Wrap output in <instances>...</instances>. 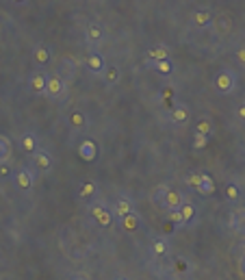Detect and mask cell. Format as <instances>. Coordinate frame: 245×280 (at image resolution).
I'll return each mask as SVG.
<instances>
[{
    "label": "cell",
    "mask_w": 245,
    "mask_h": 280,
    "mask_svg": "<svg viewBox=\"0 0 245 280\" xmlns=\"http://www.w3.org/2000/svg\"><path fill=\"white\" fill-rule=\"evenodd\" d=\"M237 74L232 72V70L228 68H224V70H219L217 76H215V81H213V87H215V92L219 93V96H232L235 93V89H237Z\"/></svg>",
    "instance_id": "1"
},
{
    "label": "cell",
    "mask_w": 245,
    "mask_h": 280,
    "mask_svg": "<svg viewBox=\"0 0 245 280\" xmlns=\"http://www.w3.org/2000/svg\"><path fill=\"white\" fill-rule=\"evenodd\" d=\"M89 215L95 219V224L100 226V228H109L113 224V211L102 202H91L89 204Z\"/></svg>",
    "instance_id": "2"
},
{
    "label": "cell",
    "mask_w": 245,
    "mask_h": 280,
    "mask_svg": "<svg viewBox=\"0 0 245 280\" xmlns=\"http://www.w3.org/2000/svg\"><path fill=\"white\" fill-rule=\"evenodd\" d=\"M35 185V176L28 168H20L17 172H13V187L20 193H28Z\"/></svg>",
    "instance_id": "3"
},
{
    "label": "cell",
    "mask_w": 245,
    "mask_h": 280,
    "mask_svg": "<svg viewBox=\"0 0 245 280\" xmlns=\"http://www.w3.org/2000/svg\"><path fill=\"white\" fill-rule=\"evenodd\" d=\"M65 92H68V85L61 81V76H59V74H50V76H48L44 96H48L50 100H59V98L65 96Z\"/></svg>",
    "instance_id": "4"
},
{
    "label": "cell",
    "mask_w": 245,
    "mask_h": 280,
    "mask_svg": "<svg viewBox=\"0 0 245 280\" xmlns=\"http://www.w3.org/2000/svg\"><path fill=\"white\" fill-rule=\"evenodd\" d=\"M111 211H113V217H117L119 222H124V219L130 217L135 213V204H133V200H130L128 195H119Z\"/></svg>",
    "instance_id": "5"
},
{
    "label": "cell",
    "mask_w": 245,
    "mask_h": 280,
    "mask_svg": "<svg viewBox=\"0 0 245 280\" xmlns=\"http://www.w3.org/2000/svg\"><path fill=\"white\" fill-rule=\"evenodd\" d=\"M76 72H79V65H76V61L72 57H65L61 61V68H59V76H61V81L65 83V85H72V81L76 79Z\"/></svg>",
    "instance_id": "6"
},
{
    "label": "cell",
    "mask_w": 245,
    "mask_h": 280,
    "mask_svg": "<svg viewBox=\"0 0 245 280\" xmlns=\"http://www.w3.org/2000/svg\"><path fill=\"white\" fill-rule=\"evenodd\" d=\"M46 83H48V74L46 72H33L31 79H28V89L35 93V96H44L46 93Z\"/></svg>",
    "instance_id": "7"
},
{
    "label": "cell",
    "mask_w": 245,
    "mask_h": 280,
    "mask_svg": "<svg viewBox=\"0 0 245 280\" xmlns=\"http://www.w3.org/2000/svg\"><path fill=\"white\" fill-rule=\"evenodd\" d=\"M191 22H193V26L198 28V31H204L213 24V13L211 9H198L193 11V15H191Z\"/></svg>",
    "instance_id": "8"
},
{
    "label": "cell",
    "mask_w": 245,
    "mask_h": 280,
    "mask_svg": "<svg viewBox=\"0 0 245 280\" xmlns=\"http://www.w3.org/2000/svg\"><path fill=\"white\" fill-rule=\"evenodd\" d=\"M85 39H87V44H91V46H98L100 41L104 39V28L100 22H91V24H87L85 28Z\"/></svg>",
    "instance_id": "9"
},
{
    "label": "cell",
    "mask_w": 245,
    "mask_h": 280,
    "mask_svg": "<svg viewBox=\"0 0 245 280\" xmlns=\"http://www.w3.org/2000/svg\"><path fill=\"white\" fill-rule=\"evenodd\" d=\"M33 163L39 172H50L52 170V157L50 152L44 150V148H37V152L33 154Z\"/></svg>",
    "instance_id": "10"
},
{
    "label": "cell",
    "mask_w": 245,
    "mask_h": 280,
    "mask_svg": "<svg viewBox=\"0 0 245 280\" xmlns=\"http://www.w3.org/2000/svg\"><path fill=\"white\" fill-rule=\"evenodd\" d=\"M169 120L176 124V126H182V124H187L191 120V111L187 104H176L174 109L169 111Z\"/></svg>",
    "instance_id": "11"
},
{
    "label": "cell",
    "mask_w": 245,
    "mask_h": 280,
    "mask_svg": "<svg viewBox=\"0 0 245 280\" xmlns=\"http://www.w3.org/2000/svg\"><path fill=\"white\" fill-rule=\"evenodd\" d=\"M87 68H89V72H93V74H102L104 68H106V61H104L102 52H98V50L89 52V57H87Z\"/></svg>",
    "instance_id": "12"
},
{
    "label": "cell",
    "mask_w": 245,
    "mask_h": 280,
    "mask_svg": "<svg viewBox=\"0 0 245 280\" xmlns=\"http://www.w3.org/2000/svg\"><path fill=\"white\" fill-rule=\"evenodd\" d=\"M79 157L82 161H95V157H98V146H95V141L91 139H82L81 141V146H79Z\"/></svg>",
    "instance_id": "13"
},
{
    "label": "cell",
    "mask_w": 245,
    "mask_h": 280,
    "mask_svg": "<svg viewBox=\"0 0 245 280\" xmlns=\"http://www.w3.org/2000/svg\"><path fill=\"white\" fill-rule=\"evenodd\" d=\"M182 193L180 191H176V189H169L165 195V200H163V206L167 208L169 213H174V211H180V206H182Z\"/></svg>",
    "instance_id": "14"
},
{
    "label": "cell",
    "mask_w": 245,
    "mask_h": 280,
    "mask_svg": "<svg viewBox=\"0 0 245 280\" xmlns=\"http://www.w3.org/2000/svg\"><path fill=\"white\" fill-rule=\"evenodd\" d=\"M169 48L167 46H154L148 50V63H159V61H169Z\"/></svg>",
    "instance_id": "15"
},
{
    "label": "cell",
    "mask_w": 245,
    "mask_h": 280,
    "mask_svg": "<svg viewBox=\"0 0 245 280\" xmlns=\"http://www.w3.org/2000/svg\"><path fill=\"white\" fill-rule=\"evenodd\" d=\"M20 146H22V150L26 152V154H35V152H37V148H39L37 135H33V133H24V135H22V139H20Z\"/></svg>",
    "instance_id": "16"
},
{
    "label": "cell",
    "mask_w": 245,
    "mask_h": 280,
    "mask_svg": "<svg viewBox=\"0 0 245 280\" xmlns=\"http://www.w3.org/2000/svg\"><path fill=\"white\" fill-rule=\"evenodd\" d=\"M230 226L237 235H245V208H237V211L232 213Z\"/></svg>",
    "instance_id": "17"
},
{
    "label": "cell",
    "mask_w": 245,
    "mask_h": 280,
    "mask_svg": "<svg viewBox=\"0 0 245 280\" xmlns=\"http://www.w3.org/2000/svg\"><path fill=\"white\" fill-rule=\"evenodd\" d=\"M68 124L74 130H85L87 128V115L82 111H72L68 115Z\"/></svg>",
    "instance_id": "18"
},
{
    "label": "cell",
    "mask_w": 245,
    "mask_h": 280,
    "mask_svg": "<svg viewBox=\"0 0 245 280\" xmlns=\"http://www.w3.org/2000/svg\"><path fill=\"white\" fill-rule=\"evenodd\" d=\"M180 215H182V226H189L195 219V215H198V206H195L193 202H182Z\"/></svg>",
    "instance_id": "19"
},
{
    "label": "cell",
    "mask_w": 245,
    "mask_h": 280,
    "mask_svg": "<svg viewBox=\"0 0 245 280\" xmlns=\"http://www.w3.org/2000/svg\"><path fill=\"white\" fill-rule=\"evenodd\" d=\"M102 76H104V83H106V85L113 87V85H117V83H119V79H122V70H119L117 65H106Z\"/></svg>",
    "instance_id": "20"
},
{
    "label": "cell",
    "mask_w": 245,
    "mask_h": 280,
    "mask_svg": "<svg viewBox=\"0 0 245 280\" xmlns=\"http://www.w3.org/2000/svg\"><path fill=\"white\" fill-rule=\"evenodd\" d=\"M150 248H152V254L157 256V259H163V256L169 254V243H167V239H163V237H157Z\"/></svg>",
    "instance_id": "21"
},
{
    "label": "cell",
    "mask_w": 245,
    "mask_h": 280,
    "mask_svg": "<svg viewBox=\"0 0 245 280\" xmlns=\"http://www.w3.org/2000/svg\"><path fill=\"white\" fill-rule=\"evenodd\" d=\"M50 57H52V52H50V48H48V46H44V44H39L37 48L33 50V61L37 63V65H46L48 61H50Z\"/></svg>",
    "instance_id": "22"
},
{
    "label": "cell",
    "mask_w": 245,
    "mask_h": 280,
    "mask_svg": "<svg viewBox=\"0 0 245 280\" xmlns=\"http://www.w3.org/2000/svg\"><path fill=\"white\" fill-rule=\"evenodd\" d=\"M215 191V183H213V178L211 174H200V189H198V193L200 195H211Z\"/></svg>",
    "instance_id": "23"
},
{
    "label": "cell",
    "mask_w": 245,
    "mask_h": 280,
    "mask_svg": "<svg viewBox=\"0 0 245 280\" xmlns=\"http://www.w3.org/2000/svg\"><path fill=\"white\" fill-rule=\"evenodd\" d=\"M11 152H13V144H11L9 137L0 135V163L11 159Z\"/></svg>",
    "instance_id": "24"
},
{
    "label": "cell",
    "mask_w": 245,
    "mask_h": 280,
    "mask_svg": "<svg viewBox=\"0 0 245 280\" xmlns=\"http://www.w3.org/2000/svg\"><path fill=\"white\" fill-rule=\"evenodd\" d=\"M213 133H215V126H213V122H211V120H200L198 124H195V135L211 139Z\"/></svg>",
    "instance_id": "25"
},
{
    "label": "cell",
    "mask_w": 245,
    "mask_h": 280,
    "mask_svg": "<svg viewBox=\"0 0 245 280\" xmlns=\"http://www.w3.org/2000/svg\"><path fill=\"white\" fill-rule=\"evenodd\" d=\"M150 68H154L157 72L163 76V79H169L171 76V72H174V63H171V59L169 61H159V63H148Z\"/></svg>",
    "instance_id": "26"
},
{
    "label": "cell",
    "mask_w": 245,
    "mask_h": 280,
    "mask_svg": "<svg viewBox=\"0 0 245 280\" xmlns=\"http://www.w3.org/2000/svg\"><path fill=\"white\" fill-rule=\"evenodd\" d=\"M95 191H98V187H95V183L93 181H85L81 185V189H79V195L82 200H91L93 195H95Z\"/></svg>",
    "instance_id": "27"
},
{
    "label": "cell",
    "mask_w": 245,
    "mask_h": 280,
    "mask_svg": "<svg viewBox=\"0 0 245 280\" xmlns=\"http://www.w3.org/2000/svg\"><path fill=\"white\" fill-rule=\"evenodd\" d=\"M213 24L217 26L219 35H228V33H230V28H232V20H230L228 15H222V17H217V20H215Z\"/></svg>",
    "instance_id": "28"
},
{
    "label": "cell",
    "mask_w": 245,
    "mask_h": 280,
    "mask_svg": "<svg viewBox=\"0 0 245 280\" xmlns=\"http://www.w3.org/2000/svg\"><path fill=\"white\" fill-rule=\"evenodd\" d=\"M167 191H169V189H167L165 185H159V187L152 191V202H154V204H163V200H165Z\"/></svg>",
    "instance_id": "29"
},
{
    "label": "cell",
    "mask_w": 245,
    "mask_h": 280,
    "mask_svg": "<svg viewBox=\"0 0 245 280\" xmlns=\"http://www.w3.org/2000/svg\"><path fill=\"white\" fill-rule=\"evenodd\" d=\"M226 198H228L230 202H237L239 198H241V191H239V187L235 183H228L226 185Z\"/></svg>",
    "instance_id": "30"
},
{
    "label": "cell",
    "mask_w": 245,
    "mask_h": 280,
    "mask_svg": "<svg viewBox=\"0 0 245 280\" xmlns=\"http://www.w3.org/2000/svg\"><path fill=\"white\" fill-rule=\"evenodd\" d=\"M0 178H13V168H11L9 161L0 163Z\"/></svg>",
    "instance_id": "31"
},
{
    "label": "cell",
    "mask_w": 245,
    "mask_h": 280,
    "mask_svg": "<svg viewBox=\"0 0 245 280\" xmlns=\"http://www.w3.org/2000/svg\"><path fill=\"white\" fill-rule=\"evenodd\" d=\"M208 141H211V139H206V137L193 135V148H195V150H204V148L208 146Z\"/></svg>",
    "instance_id": "32"
},
{
    "label": "cell",
    "mask_w": 245,
    "mask_h": 280,
    "mask_svg": "<svg viewBox=\"0 0 245 280\" xmlns=\"http://www.w3.org/2000/svg\"><path fill=\"white\" fill-rule=\"evenodd\" d=\"M187 185H189V187H193L195 191H198V189H200V174H189V176H187Z\"/></svg>",
    "instance_id": "33"
},
{
    "label": "cell",
    "mask_w": 245,
    "mask_h": 280,
    "mask_svg": "<svg viewBox=\"0 0 245 280\" xmlns=\"http://www.w3.org/2000/svg\"><path fill=\"white\" fill-rule=\"evenodd\" d=\"M235 57H237V63L241 65V68H245V44L237 50V55H235Z\"/></svg>",
    "instance_id": "34"
},
{
    "label": "cell",
    "mask_w": 245,
    "mask_h": 280,
    "mask_svg": "<svg viewBox=\"0 0 245 280\" xmlns=\"http://www.w3.org/2000/svg\"><path fill=\"white\" fill-rule=\"evenodd\" d=\"M169 217H171V222H176L178 226H182V215H180V211H174Z\"/></svg>",
    "instance_id": "35"
},
{
    "label": "cell",
    "mask_w": 245,
    "mask_h": 280,
    "mask_svg": "<svg viewBox=\"0 0 245 280\" xmlns=\"http://www.w3.org/2000/svg\"><path fill=\"white\" fill-rule=\"evenodd\" d=\"M239 274H241V276L245 278V256H241V259H239Z\"/></svg>",
    "instance_id": "36"
},
{
    "label": "cell",
    "mask_w": 245,
    "mask_h": 280,
    "mask_svg": "<svg viewBox=\"0 0 245 280\" xmlns=\"http://www.w3.org/2000/svg\"><path fill=\"white\" fill-rule=\"evenodd\" d=\"M237 115H239V120H241V122H245V106L243 104L237 109Z\"/></svg>",
    "instance_id": "37"
},
{
    "label": "cell",
    "mask_w": 245,
    "mask_h": 280,
    "mask_svg": "<svg viewBox=\"0 0 245 280\" xmlns=\"http://www.w3.org/2000/svg\"><path fill=\"white\" fill-rule=\"evenodd\" d=\"M241 250H243V254H241V256H245V241L241 243Z\"/></svg>",
    "instance_id": "38"
},
{
    "label": "cell",
    "mask_w": 245,
    "mask_h": 280,
    "mask_svg": "<svg viewBox=\"0 0 245 280\" xmlns=\"http://www.w3.org/2000/svg\"><path fill=\"white\" fill-rule=\"evenodd\" d=\"M115 280H128V278H124V276H119V278H115Z\"/></svg>",
    "instance_id": "39"
},
{
    "label": "cell",
    "mask_w": 245,
    "mask_h": 280,
    "mask_svg": "<svg viewBox=\"0 0 245 280\" xmlns=\"http://www.w3.org/2000/svg\"><path fill=\"white\" fill-rule=\"evenodd\" d=\"M243 106H245V100H243Z\"/></svg>",
    "instance_id": "40"
}]
</instances>
